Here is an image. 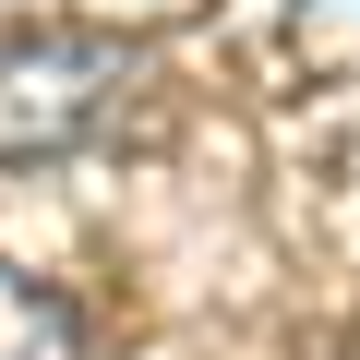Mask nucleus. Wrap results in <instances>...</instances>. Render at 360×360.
Segmentation results:
<instances>
[{
    "instance_id": "1",
    "label": "nucleus",
    "mask_w": 360,
    "mask_h": 360,
    "mask_svg": "<svg viewBox=\"0 0 360 360\" xmlns=\"http://www.w3.org/2000/svg\"><path fill=\"white\" fill-rule=\"evenodd\" d=\"M156 49L108 37V25H25L0 49V168H49L72 144H96L132 96H144Z\"/></svg>"
},
{
    "instance_id": "2",
    "label": "nucleus",
    "mask_w": 360,
    "mask_h": 360,
    "mask_svg": "<svg viewBox=\"0 0 360 360\" xmlns=\"http://www.w3.org/2000/svg\"><path fill=\"white\" fill-rule=\"evenodd\" d=\"M0 360H96V336H84V312L49 276L0 264Z\"/></svg>"
}]
</instances>
